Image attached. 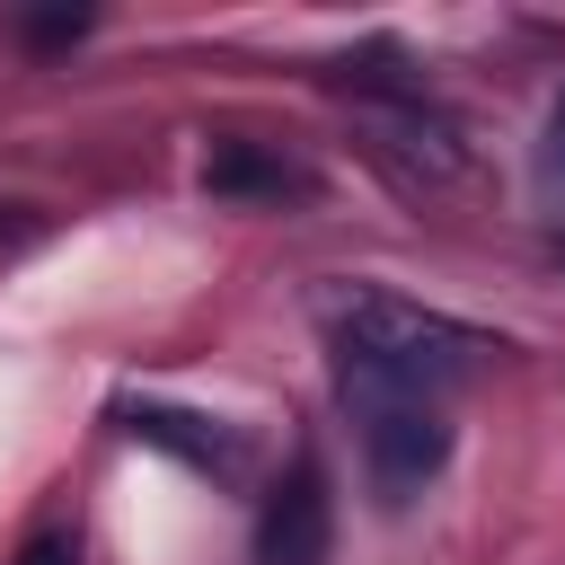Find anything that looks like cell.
Instances as JSON below:
<instances>
[{
	"label": "cell",
	"mask_w": 565,
	"mask_h": 565,
	"mask_svg": "<svg viewBox=\"0 0 565 565\" xmlns=\"http://www.w3.org/2000/svg\"><path fill=\"white\" fill-rule=\"evenodd\" d=\"M318 327L335 344V388H371V397H441L468 371H486L494 335L468 318H441L424 300L371 291V282H335L318 291Z\"/></svg>",
	"instance_id": "obj_1"
},
{
	"label": "cell",
	"mask_w": 565,
	"mask_h": 565,
	"mask_svg": "<svg viewBox=\"0 0 565 565\" xmlns=\"http://www.w3.org/2000/svg\"><path fill=\"white\" fill-rule=\"evenodd\" d=\"M344 406H353V424H362V459H371L380 503H406V494L450 459V424H441L433 397H371V388H353Z\"/></svg>",
	"instance_id": "obj_2"
},
{
	"label": "cell",
	"mask_w": 565,
	"mask_h": 565,
	"mask_svg": "<svg viewBox=\"0 0 565 565\" xmlns=\"http://www.w3.org/2000/svg\"><path fill=\"white\" fill-rule=\"evenodd\" d=\"M335 547V494L318 459H291V477L256 512V565H327Z\"/></svg>",
	"instance_id": "obj_3"
},
{
	"label": "cell",
	"mask_w": 565,
	"mask_h": 565,
	"mask_svg": "<svg viewBox=\"0 0 565 565\" xmlns=\"http://www.w3.org/2000/svg\"><path fill=\"white\" fill-rule=\"evenodd\" d=\"M203 185L230 194V203H300V194H309V177H300L282 150H265V141H212Z\"/></svg>",
	"instance_id": "obj_4"
},
{
	"label": "cell",
	"mask_w": 565,
	"mask_h": 565,
	"mask_svg": "<svg viewBox=\"0 0 565 565\" xmlns=\"http://www.w3.org/2000/svg\"><path fill=\"white\" fill-rule=\"evenodd\" d=\"M380 150H388V159H406L415 177H459V168H468L459 132H450L424 97H388V106H380Z\"/></svg>",
	"instance_id": "obj_5"
},
{
	"label": "cell",
	"mask_w": 565,
	"mask_h": 565,
	"mask_svg": "<svg viewBox=\"0 0 565 565\" xmlns=\"http://www.w3.org/2000/svg\"><path fill=\"white\" fill-rule=\"evenodd\" d=\"M124 433L132 441H159V450H177L194 468H238V441L212 433L203 415H177V406H124Z\"/></svg>",
	"instance_id": "obj_6"
},
{
	"label": "cell",
	"mask_w": 565,
	"mask_h": 565,
	"mask_svg": "<svg viewBox=\"0 0 565 565\" xmlns=\"http://www.w3.org/2000/svg\"><path fill=\"white\" fill-rule=\"evenodd\" d=\"M18 26H26L35 44H71V35H88V9H26Z\"/></svg>",
	"instance_id": "obj_7"
},
{
	"label": "cell",
	"mask_w": 565,
	"mask_h": 565,
	"mask_svg": "<svg viewBox=\"0 0 565 565\" xmlns=\"http://www.w3.org/2000/svg\"><path fill=\"white\" fill-rule=\"evenodd\" d=\"M9 565H79V547H71L62 530H35V539H26V547H18Z\"/></svg>",
	"instance_id": "obj_8"
},
{
	"label": "cell",
	"mask_w": 565,
	"mask_h": 565,
	"mask_svg": "<svg viewBox=\"0 0 565 565\" xmlns=\"http://www.w3.org/2000/svg\"><path fill=\"white\" fill-rule=\"evenodd\" d=\"M547 159L565 168V88H556V106H547Z\"/></svg>",
	"instance_id": "obj_9"
}]
</instances>
